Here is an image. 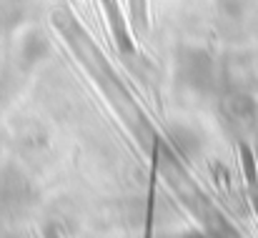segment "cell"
Here are the masks:
<instances>
[{"instance_id": "6da1fadb", "label": "cell", "mask_w": 258, "mask_h": 238, "mask_svg": "<svg viewBox=\"0 0 258 238\" xmlns=\"http://www.w3.org/2000/svg\"><path fill=\"white\" fill-rule=\"evenodd\" d=\"M53 25L60 30V35H66V40L71 43L73 53L78 55V61L86 66V71L95 78L100 85V90L105 93V98L113 103V108L118 110V115L125 121V126L131 128V133L136 136V141L143 148H151L156 143L153 136V126L148 123V118L143 115V110L138 108V103L131 98V93L123 88L120 78L115 76V71L110 68V63L100 55V50L95 48V43L90 40L86 30L81 28V23L68 13V10H58L53 13Z\"/></svg>"}, {"instance_id": "7a4b0ae2", "label": "cell", "mask_w": 258, "mask_h": 238, "mask_svg": "<svg viewBox=\"0 0 258 238\" xmlns=\"http://www.w3.org/2000/svg\"><path fill=\"white\" fill-rule=\"evenodd\" d=\"M175 80L198 95H208L216 90L218 85V71H216V61L208 50L203 48H193V45H183L175 53Z\"/></svg>"}, {"instance_id": "3957f363", "label": "cell", "mask_w": 258, "mask_h": 238, "mask_svg": "<svg viewBox=\"0 0 258 238\" xmlns=\"http://www.w3.org/2000/svg\"><path fill=\"white\" fill-rule=\"evenodd\" d=\"M168 143H171L173 153L180 160L198 158V153L203 148V138L198 136V131L190 128V126H180V123L168 128Z\"/></svg>"}, {"instance_id": "277c9868", "label": "cell", "mask_w": 258, "mask_h": 238, "mask_svg": "<svg viewBox=\"0 0 258 238\" xmlns=\"http://www.w3.org/2000/svg\"><path fill=\"white\" fill-rule=\"evenodd\" d=\"M50 53V43L43 33L30 30L25 33L23 43H20V66L23 68H35L38 63H43Z\"/></svg>"}, {"instance_id": "5b68a950", "label": "cell", "mask_w": 258, "mask_h": 238, "mask_svg": "<svg viewBox=\"0 0 258 238\" xmlns=\"http://www.w3.org/2000/svg\"><path fill=\"white\" fill-rule=\"evenodd\" d=\"M223 113H226V118H228L231 123H236V126H248V123H253V118H256V113H258L256 100H253L248 93H233V95L226 98Z\"/></svg>"}, {"instance_id": "8992f818", "label": "cell", "mask_w": 258, "mask_h": 238, "mask_svg": "<svg viewBox=\"0 0 258 238\" xmlns=\"http://www.w3.org/2000/svg\"><path fill=\"white\" fill-rule=\"evenodd\" d=\"M131 13H133V25L138 30H146V0H131Z\"/></svg>"}]
</instances>
